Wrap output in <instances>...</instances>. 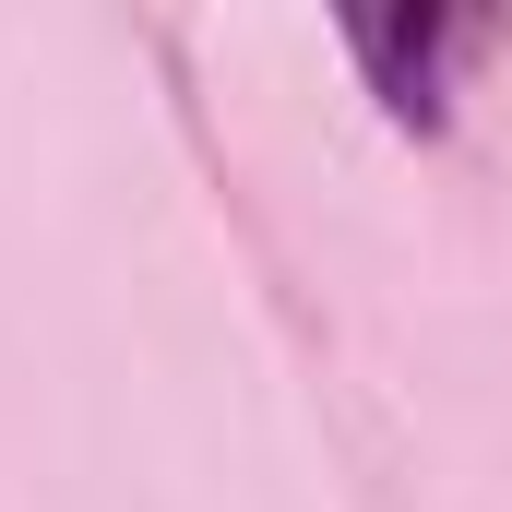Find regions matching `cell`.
Segmentation results:
<instances>
[{
	"label": "cell",
	"mask_w": 512,
	"mask_h": 512,
	"mask_svg": "<svg viewBox=\"0 0 512 512\" xmlns=\"http://www.w3.org/2000/svg\"><path fill=\"white\" fill-rule=\"evenodd\" d=\"M489 48H501L489 12H346V60H358V84L382 96V120H405V131L453 120L465 60H489Z\"/></svg>",
	"instance_id": "cell-1"
}]
</instances>
